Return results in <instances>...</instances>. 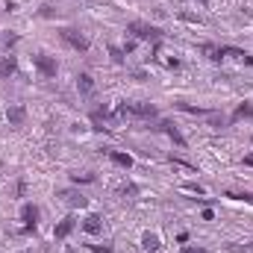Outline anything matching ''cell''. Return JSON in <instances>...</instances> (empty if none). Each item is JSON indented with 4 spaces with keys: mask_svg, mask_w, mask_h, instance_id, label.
<instances>
[{
    "mask_svg": "<svg viewBox=\"0 0 253 253\" xmlns=\"http://www.w3.org/2000/svg\"><path fill=\"white\" fill-rule=\"evenodd\" d=\"M109 159H112L118 168H124V171H129V168H132V156H129V153H121V150H109Z\"/></svg>",
    "mask_w": 253,
    "mask_h": 253,
    "instance_id": "13",
    "label": "cell"
},
{
    "mask_svg": "<svg viewBox=\"0 0 253 253\" xmlns=\"http://www.w3.org/2000/svg\"><path fill=\"white\" fill-rule=\"evenodd\" d=\"M83 230H85L88 236H97V233L103 230V218H100V215H85V218H83Z\"/></svg>",
    "mask_w": 253,
    "mask_h": 253,
    "instance_id": "11",
    "label": "cell"
},
{
    "mask_svg": "<svg viewBox=\"0 0 253 253\" xmlns=\"http://www.w3.org/2000/svg\"><path fill=\"white\" fill-rule=\"evenodd\" d=\"M242 118H253V100H245V103H239V106H236L233 121H242Z\"/></svg>",
    "mask_w": 253,
    "mask_h": 253,
    "instance_id": "15",
    "label": "cell"
},
{
    "mask_svg": "<svg viewBox=\"0 0 253 253\" xmlns=\"http://www.w3.org/2000/svg\"><path fill=\"white\" fill-rule=\"evenodd\" d=\"M33 65H36V71H39L44 80H53V77H56V71H59L56 59H53V56H47V53H36V56H33Z\"/></svg>",
    "mask_w": 253,
    "mask_h": 253,
    "instance_id": "4",
    "label": "cell"
},
{
    "mask_svg": "<svg viewBox=\"0 0 253 253\" xmlns=\"http://www.w3.org/2000/svg\"><path fill=\"white\" fill-rule=\"evenodd\" d=\"M159 248H162V239H159L156 233H144V236H141V251L144 253H156Z\"/></svg>",
    "mask_w": 253,
    "mask_h": 253,
    "instance_id": "12",
    "label": "cell"
},
{
    "mask_svg": "<svg viewBox=\"0 0 253 253\" xmlns=\"http://www.w3.org/2000/svg\"><path fill=\"white\" fill-rule=\"evenodd\" d=\"M6 121H9V126H24V121H27V109H24L21 103L9 106V109H6Z\"/></svg>",
    "mask_w": 253,
    "mask_h": 253,
    "instance_id": "10",
    "label": "cell"
},
{
    "mask_svg": "<svg viewBox=\"0 0 253 253\" xmlns=\"http://www.w3.org/2000/svg\"><path fill=\"white\" fill-rule=\"evenodd\" d=\"M59 39H62L68 47H74L77 53H88V47H91V42H88L80 30H74V27H62V30H59Z\"/></svg>",
    "mask_w": 253,
    "mask_h": 253,
    "instance_id": "3",
    "label": "cell"
},
{
    "mask_svg": "<svg viewBox=\"0 0 253 253\" xmlns=\"http://www.w3.org/2000/svg\"><path fill=\"white\" fill-rule=\"evenodd\" d=\"M227 197H233V200H245V203H253V194H248V191H242V194H236V191H230Z\"/></svg>",
    "mask_w": 253,
    "mask_h": 253,
    "instance_id": "22",
    "label": "cell"
},
{
    "mask_svg": "<svg viewBox=\"0 0 253 253\" xmlns=\"http://www.w3.org/2000/svg\"><path fill=\"white\" fill-rule=\"evenodd\" d=\"M194 3H200V6H206V3H209V0H194Z\"/></svg>",
    "mask_w": 253,
    "mask_h": 253,
    "instance_id": "28",
    "label": "cell"
},
{
    "mask_svg": "<svg viewBox=\"0 0 253 253\" xmlns=\"http://www.w3.org/2000/svg\"><path fill=\"white\" fill-rule=\"evenodd\" d=\"M88 248H91L94 253H112V248H109V245H88Z\"/></svg>",
    "mask_w": 253,
    "mask_h": 253,
    "instance_id": "24",
    "label": "cell"
},
{
    "mask_svg": "<svg viewBox=\"0 0 253 253\" xmlns=\"http://www.w3.org/2000/svg\"><path fill=\"white\" fill-rule=\"evenodd\" d=\"M245 165H248V168H253V153H248V156H245Z\"/></svg>",
    "mask_w": 253,
    "mask_h": 253,
    "instance_id": "27",
    "label": "cell"
},
{
    "mask_svg": "<svg viewBox=\"0 0 253 253\" xmlns=\"http://www.w3.org/2000/svg\"><path fill=\"white\" fill-rule=\"evenodd\" d=\"M200 50H203L212 62H221V59H224V56H221V47H215V44H209V42H206V44H200Z\"/></svg>",
    "mask_w": 253,
    "mask_h": 253,
    "instance_id": "16",
    "label": "cell"
},
{
    "mask_svg": "<svg viewBox=\"0 0 253 253\" xmlns=\"http://www.w3.org/2000/svg\"><path fill=\"white\" fill-rule=\"evenodd\" d=\"M21 221H24V233H36L39 206H36V203H24V206H21Z\"/></svg>",
    "mask_w": 253,
    "mask_h": 253,
    "instance_id": "5",
    "label": "cell"
},
{
    "mask_svg": "<svg viewBox=\"0 0 253 253\" xmlns=\"http://www.w3.org/2000/svg\"><path fill=\"white\" fill-rule=\"evenodd\" d=\"M138 186H135V183H129V180H126V183H121V186H118V194H121V197H135V194H138Z\"/></svg>",
    "mask_w": 253,
    "mask_h": 253,
    "instance_id": "18",
    "label": "cell"
},
{
    "mask_svg": "<svg viewBox=\"0 0 253 253\" xmlns=\"http://www.w3.org/2000/svg\"><path fill=\"white\" fill-rule=\"evenodd\" d=\"M177 106H180L183 112H191V115H209L206 109H197V106H189V103H177Z\"/></svg>",
    "mask_w": 253,
    "mask_h": 253,
    "instance_id": "21",
    "label": "cell"
},
{
    "mask_svg": "<svg viewBox=\"0 0 253 253\" xmlns=\"http://www.w3.org/2000/svg\"><path fill=\"white\" fill-rule=\"evenodd\" d=\"M59 197H62L71 209H85L88 206V197H83V191H77V189H62Z\"/></svg>",
    "mask_w": 253,
    "mask_h": 253,
    "instance_id": "7",
    "label": "cell"
},
{
    "mask_svg": "<svg viewBox=\"0 0 253 253\" xmlns=\"http://www.w3.org/2000/svg\"><path fill=\"white\" fill-rule=\"evenodd\" d=\"M135 44H138L135 39H129V42H124V53H132V50H135Z\"/></svg>",
    "mask_w": 253,
    "mask_h": 253,
    "instance_id": "26",
    "label": "cell"
},
{
    "mask_svg": "<svg viewBox=\"0 0 253 253\" xmlns=\"http://www.w3.org/2000/svg\"><path fill=\"white\" fill-rule=\"evenodd\" d=\"M15 71H18V62H15V56H3V59H0V80H9Z\"/></svg>",
    "mask_w": 253,
    "mask_h": 253,
    "instance_id": "14",
    "label": "cell"
},
{
    "mask_svg": "<svg viewBox=\"0 0 253 253\" xmlns=\"http://www.w3.org/2000/svg\"><path fill=\"white\" fill-rule=\"evenodd\" d=\"M180 18H183V21H189V24H203V18H200V15H189V12H180Z\"/></svg>",
    "mask_w": 253,
    "mask_h": 253,
    "instance_id": "23",
    "label": "cell"
},
{
    "mask_svg": "<svg viewBox=\"0 0 253 253\" xmlns=\"http://www.w3.org/2000/svg\"><path fill=\"white\" fill-rule=\"evenodd\" d=\"M109 56H112V62H115V65H124L126 62L124 47H118V44H109Z\"/></svg>",
    "mask_w": 253,
    "mask_h": 253,
    "instance_id": "17",
    "label": "cell"
},
{
    "mask_svg": "<svg viewBox=\"0 0 253 253\" xmlns=\"http://www.w3.org/2000/svg\"><path fill=\"white\" fill-rule=\"evenodd\" d=\"M97 177L94 174H71V183L74 186H85V183H94Z\"/></svg>",
    "mask_w": 253,
    "mask_h": 253,
    "instance_id": "19",
    "label": "cell"
},
{
    "mask_svg": "<svg viewBox=\"0 0 253 253\" xmlns=\"http://www.w3.org/2000/svg\"><path fill=\"white\" fill-rule=\"evenodd\" d=\"M183 191H189V194H206V189H203L200 183H186V186H183Z\"/></svg>",
    "mask_w": 253,
    "mask_h": 253,
    "instance_id": "20",
    "label": "cell"
},
{
    "mask_svg": "<svg viewBox=\"0 0 253 253\" xmlns=\"http://www.w3.org/2000/svg\"><path fill=\"white\" fill-rule=\"evenodd\" d=\"M153 129H162V132H165V135H168V138L177 144V147H186V144H189V141H186V135L177 129V124H171V121H159Z\"/></svg>",
    "mask_w": 253,
    "mask_h": 253,
    "instance_id": "6",
    "label": "cell"
},
{
    "mask_svg": "<svg viewBox=\"0 0 253 253\" xmlns=\"http://www.w3.org/2000/svg\"><path fill=\"white\" fill-rule=\"evenodd\" d=\"M126 33L135 39V42H162V27H156V24H147V21H129L126 24Z\"/></svg>",
    "mask_w": 253,
    "mask_h": 253,
    "instance_id": "2",
    "label": "cell"
},
{
    "mask_svg": "<svg viewBox=\"0 0 253 253\" xmlns=\"http://www.w3.org/2000/svg\"><path fill=\"white\" fill-rule=\"evenodd\" d=\"M77 91H80V97H91V94H94V80H91V74H85V71L77 74Z\"/></svg>",
    "mask_w": 253,
    "mask_h": 253,
    "instance_id": "8",
    "label": "cell"
},
{
    "mask_svg": "<svg viewBox=\"0 0 253 253\" xmlns=\"http://www.w3.org/2000/svg\"><path fill=\"white\" fill-rule=\"evenodd\" d=\"M180 253H209V251H206V248H194V245H186V248H183Z\"/></svg>",
    "mask_w": 253,
    "mask_h": 253,
    "instance_id": "25",
    "label": "cell"
},
{
    "mask_svg": "<svg viewBox=\"0 0 253 253\" xmlns=\"http://www.w3.org/2000/svg\"><path fill=\"white\" fill-rule=\"evenodd\" d=\"M156 115H159V109H156V103H150V100L121 103L118 112H115V118H135V121H150V118H156Z\"/></svg>",
    "mask_w": 253,
    "mask_h": 253,
    "instance_id": "1",
    "label": "cell"
},
{
    "mask_svg": "<svg viewBox=\"0 0 253 253\" xmlns=\"http://www.w3.org/2000/svg\"><path fill=\"white\" fill-rule=\"evenodd\" d=\"M74 227H77V218H74V215L62 218V221L53 227V239H59V242H62V239H68V236L74 233Z\"/></svg>",
    "mask_w": 253,
    "mask_h": 253,
    "instance_id": "9",
    "label": "cell"
}]
</instances>
